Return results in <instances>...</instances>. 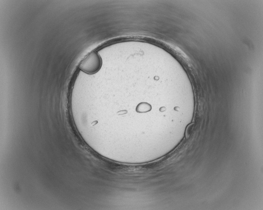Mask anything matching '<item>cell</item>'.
I'll return each instance as SVG.
<instances>
[{
    "instance_id": "2",
    "label": "cell",
    "mask_w": 263,
    "mask_h": 210,
    "mask_svg": "<svg viewBox=\"0 0 263 210\" xmlns=\"http://www.w3.org/2000/svg\"><path fill=\"white\" fill-rule=\"evenodd\" d=\"M151 106L147 103H141L138 105L136 108V111L138 113H145L150 111Z\"/></svg>"
},
{
    "instance_id": "1",
    "label": "cell",
    "mask_w": 263,
    "mask_h": 210,
    "mask_svg": "<svg viewBox=\"0 0 263 210\" xmlns=\"http://www.w3.org/2000/svg\"><path fill=\"white\" fill-rule=\"evenodd\" d=\"M101 57L98 52L94 51L89 55L80 63L79 68L83 72L92 75L98 72L101 68Z\"/></svg>"
},
{
    "instance_id": "3",
    "label": "cell",
    "mask_w": 263,
    "mask_h": 210,
    "mask_svg": "<svg viewBox=\"0 0 263 210\" xmlns=\"http://www.w3.org/2000/svg\"><path fill=\"white\" fill-rule=\"evenodd\" d=\"M193 124H191L188 126V128H187V132H186V135H187L186 136H189V134H190L189 132H191V128H192L193 125Z\"/></svg>"
}]
</instances>
